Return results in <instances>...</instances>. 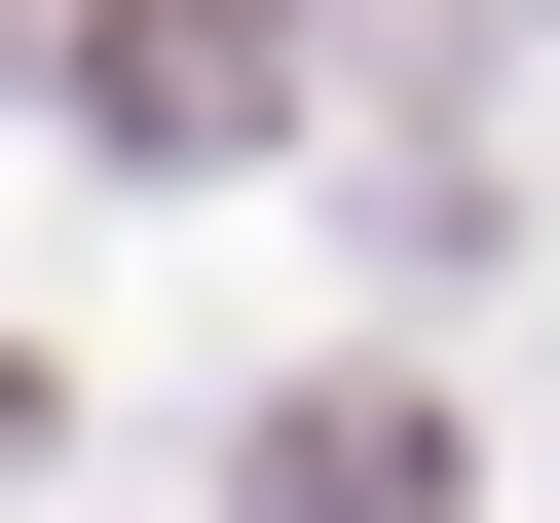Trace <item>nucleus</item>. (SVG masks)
Wrapping results in <instances>:
<instances>
[{
  "instance_id": "nucleus-1",
  "label": "nucleus",
  "mask_w": 560,
  "mask_h": 523,
  "mask_svg": "<svg viewBox=\"0 0 560 523\" xmlns=\"http://www.w3.org/2000/svg\"><path fill=\"white\" fill-rule=\"evenodd\" d=\"M261 523H448V411H261Z\"/></svg>"
}]
</instances>
